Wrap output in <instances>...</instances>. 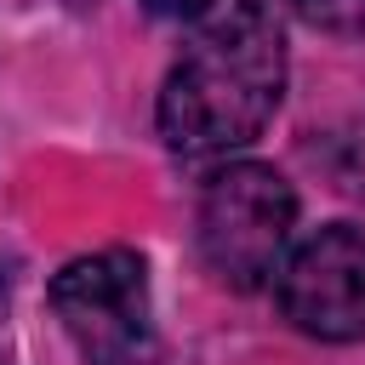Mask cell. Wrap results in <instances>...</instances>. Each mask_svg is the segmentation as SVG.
Segmentation results:
<instances>
[{
    "label": "cell",
    "mask_w": 365,
    "mask_h": 365,
    "mask_svg": "<svg viewBox=\"0 0 365 365\" xmlns=\"http://www.w3.org/2000/svg\"><path fill=\"white\" fill-rule=\"evenodd\" d=\"M285 97V23L274 0H228L160 86V137L182 160H211L262 137Z\"/></svg>",
    "instance_id": "cell-1"
},
{
    "label": "cell",
    "mask_w": 365,
    "mask_h": 365,
    "mask_svg": "<svg viewBox=\"0 0 365 365\" xmlns=\"http://www.w3.org/2000/svg\"><path fill=\"white\" fill-rule=\"evenodd\" d=\"M291 228H297V194L274 165L257 160L222 165L205 182L194 217L200 257L228 291H262L285 262Z\"/></svg>",
    "instance_id": "cell-2"
},
{
    "label": "cell",
    "mask_w": 365,
    "mask_h": 365,
    "mask_svg": "<svg viewBox=\"0 0 365 365\" xmlns=\"http://www.w3.org/2000/svg\"><path fill=\"white\" fill-rule=\"evenodd\" d=\"M46 297L86 365H154L160 359L148 268L137 251L108 245V251L74 257L51 274Z\"/></svg>",
    "instance_id": "cell-3"
},
{
    "label": "cell",
    "mask_w": 365,
    "mask_h": 365,
    "mask_svg": "<svg viewBox=\"0 0 365 365\" xmlns=\"http://www.w3.org/2000/svg\"><path fill=\"white\" fill-rule=\"evenodd\" d=\"M279 314L314 342H359L365 336V228L325 222L308 234L274 274Z\"/></svg>",
    "instance_id": "cell-4"
},
{
    "label": "cell",
    "mask_w": 365,
    "mask_h": 365,
    "mask_svg": "<svg viewBox=\"0 0 365 365\" xmlns=\"http://www.w3.org/2000/svg\"><path fill=\"white\" fill-rule=\"evenodd\" d=\"M291 6L319 34H336V40H359L365 34V0H291Z\"/></svg>",
    "instance_id": "cell-5"
},
{
    "label": "cell",
    "mask_w": 365,
    "mask_h": 365,
    "mask_svg": "<svg viewBox=\"0 0 365 365\" xmlns=\"http://www.w3.org/2000/svg\"><path fill=\"white\" fill-rule=\"evenodd\" d=\"M154 17H200V11H211L217 0H143Z\"/></svg>",
    "instance_id": "cell-6"
},
{
    "label": "cell",
    "mask_w": 365,
    "mask_h": 365,
    "mask_svg": "<svg viewBox=\"0 0 365 365\" xmlns=\"http://www.w3.org/2000/svg\"><path fill=\"white\" fill-rule=\"evenodd\" d=\"M6 297H11V274H6V262H0V314H6Z\"/></svg>",
    "instance_id": "cell-7"
}]
</instances>
